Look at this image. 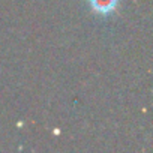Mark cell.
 Returning <instances> with one entry per match:
<instances>
[{"label": "cell", "instance_id": "cell-1", "mask_svg": "<svg viewBox=\"0 0 153 153\" xmlns=\"http://www.w3.org/2000/svg\"><path fill=\"white\" fill-rule=\"evenodd\" d=\"M92 3L98 11L105 12V11H110L111 8H114L116 0H92Z\"/></svg>", "mask_w": 153, "mask_h": 153}]
</instances>
